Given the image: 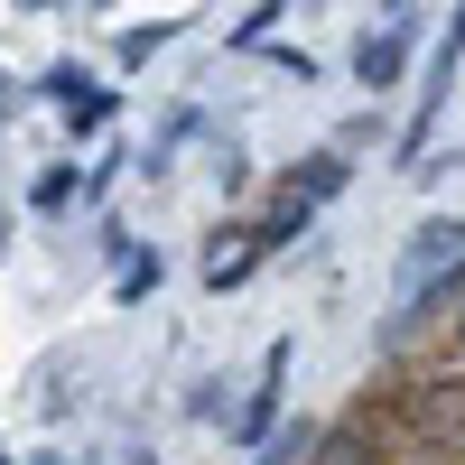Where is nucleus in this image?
<instances>
[{
	"label": "nucleus",
	"mask_w": 465,
	"mask_h": 465,
	"mask_svg": "<svg viewBox=\"0 0 465 465\" xmlns=\"http://www.w3.org/2000/svg\"><path fill=\"white\" fill-rule=\"evenodd\" d=\"M465 307V214H429L401 242V270H391V317H381V344L419 335L429 317Z\"/></svg>",
	"instance_id": "f257e3e1"
},
{
	"label": "nucleus",
	"mask_w": 465,
	"mask_h": 465,
	"mask_svg": "<svg viewBox=\"0 0 465 465\" xmlns=\"http://www.w3.org/2000/svg\"><path fill=\"white\" fill-rule=\"evenodd\" d=\"M289 363H298V344L280 335V344H270V354H261V372H252V391L232 401V410H223V429L242 438V447H261L270 429H280V391H289Z\"/></svg>",
	"instance_id": "f03ea898"
},
{
	"label": "nucleus",
	"mask_w": 465,
	"mask_h": 465,
	"mask_svg": "<svg viewBox=\"0 0 465 465\" xmlns=\"http://www.w3.org/2000/svg\"><path fill=\"white\" fill-rule=\"evenodd\" d=\"M410 37H419L410 0H391V19L354 37V84H363V94H391V84H401V65H410Z\"/></svg>",
	"instance_id": "7ed1b4c3"
},
{
	"label": "nucleus",
	"mask_w": 465,
	"mask_h": 465,
	"mask_svg": "<svg viewBox=\"0 0 465 465\" xmlns=\"http://www.w3.org/2000/svg\"><path fill=\"white\" fill-rule=\"evenodd\" d=\"M270 252H280V242H270L261 223H252V232H214V252H205V289H242Z\"/></svg>",
	"instance_id": "20e7f679"
},
{
	"label": "nucleus",
	"mask_w": 465,
	"mask_h": 465,
	"mask_svg": "<svg viewBox=\"0 0 465 465\" xmlns=\"http://www.w3.org/2000/svg\"><path fill=\"white\" fill-rule=\"evenodd\" d=\"M344 177H354V168H344V149H317V159H298V168H289V186H280V196L317 214L326 196H344Z\"/></svg>",
	"instance_id": "39448f33"
},
{
	"label": "nucleus",
	"mask_w": 465,
	"mask_h": 465,
	"mask_svg": "<svg viewBox=\"0 0 465 465\" xmlns=\"http://www.w3.org/2000/svg\"><path fill=\"white\" fill-rule=\"evenodd\" d=\"M56 112H65V131H74V140H94L112 112H122V94H112V84H94V74H74V84L56 94Z\"/></svg>",
	"instance_id": "423d86ee"
},
{
	"label": "nucleus",
	"mask_w": 465,
	"mask_h": 465,
	"mask_svg": "<svg viewBox=\"0 0 465 465\" xmlns=\"http://www.w3.org/2000/svg\"><path fill=\"white\" fill-rule=\"evenodd\" d=\"M252 465H317V429H307V419H298V429H270Z\"/></svg>",
	"instance_id": "0eeeda50"
},
{
	"label": "nucleus",
	"mask_w": 465,
	"mask_h": 465,
	"mask_svg": "<svg viewBox=\"0 0 465 465\" xmlns=\"http://www.w3.org/2000/svg\"><path fill=\"white\" fill-rule=\"evenodd\" d=\"M159 289V252H140V261H122V298H149Z\"/></svg>",
	"instance_id": "6e6552de"
},
{
	"label": "nucleus",
	"mask_w": 465,
	"mask_h": 465,
	"mask_svg": "<svg viewBox=\"0 0 465 465\" xmlns=\"http://www.w3.org/2000/svg\"><path fill=\"white\" fill-rule=\"evenodd\" d=\"M270 19H280V0H252V19L232 28V47H261V37H270Z\"/></svg>",
	"instance_id": "1a4fd4ad"
},
{
	"label": "nucleus",
	"mask_w": 465,
	"mask_h": 465,
	"mask_svg": "<svg viewBox=\"0 0 465 465\" xmlns=\"http://www.w3.org/2000/svg\"><path fill=\"white\" fill-rule=\"evenodd\" d=\"M159 47H168V28H131V37H122V65H149Z\"/></svg>",
	"instance_id": "9d476101"
},
{
	"label": "nucleus",
	"mask_w": 465,
	"mask_h": 465,
	"mask_svg": "<svg viewBox=\"0 0 465 465\" xmlns=\"http://www.w3.org/2000/svg\"><path fill=\"white\" fill-rule=\"evenodd\" d=\"M65 196H74V168H47V177H37V205H47V214H56Z\"/></svg>",
	"instance_id": "9b49d317"
},
{
	"label": "nucleus",
	"mask_w": 465,
	"mask_h": 465,
	"mask_svg": "<svg viewBox=\"0 0 465 465\" xmlns=\"http://www.w3.org/2000/svg\"><path fill=\"white\" fill-rule=\"evenodd\" d=\"M438 56H456V65H465V0H456V19H447V37H438Z\"/></svg>",
	"instance_id": "f8f14e48"
},
{
	"label": "nucleus",
	"mask_w": 465,
	"mask_h": 465,
	"mask_svg": "<svg viewBox=\"0 0 465 465\" xmlns=\"http://www.w3.org/2000/svg\"><path fill=\"white\" fill-rule=\"evenodd\" d=\"M19 10H56V0H19Z\"/></svg>",
	"instance_id": "ddd939ff"
},
{
	"label": "nucleus",
	"mask_w": 465,
	"mask_h": 465,
	"mask_svg": "<svg viewBox=\"0 0 465 465\" xmlns=\"http://www.w3.org/2000/svg\"><path fill=\"white\" fill-rule=\"evenodd\" d=\"M0 465H10V447H0Z\"/></svg>",
	"instance_id": "4468645a"
},
{
	"label": "nucleus",
	"mask_w": 465,
	"mask_h": 465,
	"mask_svg": "<svg viewBox=\"0 0 465 465\" xmlns=\"http://www.w3.org/2000/svg\"><path fill=\"white\" fill-rule=\"evenodd\" d=\"M103 10H112V0H103Z\"/></svg>",
	"instance_id": "2eb2a0df"
},
{
	"label": "nucleus",
	"mask_w": 465,
	"mask_h": 465,
	"mask_svg": "<svg viewBox=\"0 0 465 465\" xmlns=\"http://www.w3.org/2000/svg\"><path fill=\"white\" fill-rule=\"evenodd\" d=\"M456 326H465V317H456Z\"/></svg>",
	"instance_id": "dca6fc26"
}]
</instances>
